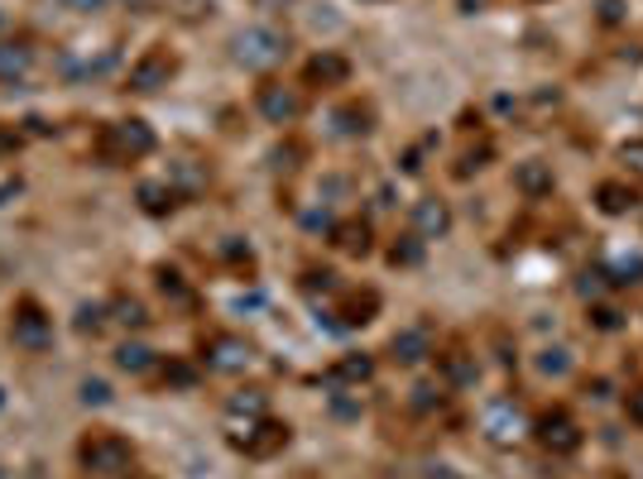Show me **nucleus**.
Masks as SVG:
<instances>
[{
  "label": "nucleus",
  "instance_id": "8",
  "mask_svg": "<svg viewBox=\"0 0 643 479\" xmlns=\"http://www.w3.org/2000/svg\"><path fill=\"white\" fill-rule=\"evenodd\" d=\"M389 350H393V359H399V365H423V359L432 355V331H428V326H403V331H393Z\"/></svg>",
  "mask_w": 643,
  "mask_h": 479
},
{
  "label": "nucleus",
  "instance_id": "19",
  "mask_svg": "<svg viewBox=\"0 0 643 479\" xmlns=\"http://www.w3.org/2000/svg\"><path fill=\"white\" fill-rule=\"evenodd\" d=\"M336 245L346 249V255H365V249H370V231H365V225H341Z\"/></svg>",
  "mask_w": 643,
  "mask_h": 479
},
{
  "label": "nucleus",
  "instance_id": "28",
  "mask_svg": "<svg viewBox=\"0 0 643 479\" xmlns=\"http://www.w3.org/2000/svg\"><path fill=\"white\" fill-rule=\"evenodd\" d=\"M48 5L73 10V15H91V10H101V5H107V0H48Z\"/></svg>",
  "mask_w": 643,
  "mask_h": 479
},
{
  "label": "nucleus",
  "instance_id": "27",
  "mask_svg": "<svg viewBox=\"0 0 643 479\" xmlns=\"http://www.w3.org/2000/svg\"><path fill=\"white\" fill-rule=\"evenodd\" d=\"M620 158L629 164V172H639V178H643V140H629L620 149Z\"/></svg>",
  "mask_w": 643,
  "mask_h": 479
},
{
  "label": "nucleus",
  "instance_id": "24",
  "mask_svg": "<svg viewBox=\"0 0 643 479\" xmlns=\"http://www.w3.org/2000/svg\"><path fill=\"white\" fill-rule=\"evenodd\" d=\"M370 369H375V365L361 355V359H341V365H336V375H341V379H370Z\"/></svg>",
  "mask_w": 643,
  "mask_h": 479
},
{
  "label": "nucleus",
  "instance_id": "4",
  "mask_svg": "<svg viewBox=\"0 0 643 479\" xmlns=\"http://www.w3.org/2000/svg\"><path fill=\"white\" fill-rule=\"evenodd\" d=\"M10 336H15V345H24V350H44V345L54 341V316H44L38 302H20L15 322H10Z\"/></svg>",
  "mask_w": 643,
  "mask_h": 479
},
{
  "label": "nucleus",
  "instance_id": "25",
  "mask_svg": "<svg viewBox=\"0 0 643 479\" xmlns=\"http://www.w3.org/2000/svg\"><path fill=\"white\" fill-rule=\"evenodd\" d=\"M82 403H111V389H107V383H101V379H87L82 383Z\"/></svg>",
  "mask_w": 643,
  "mask_h": 479
},
{
  "label": "nucleus",
  "instance_id": "12",
  "mask_svg": "<svg viewBox=\"0 0 643 479\" xmlns=\"http://www.w3.org/2000/svg\"><path fill=\"white\" fill-rule=\"evenodd\" d=\"M537 436H543V446L557 450V456H567V450L581 446V432H576V422H567V417H543Z\"/></svg>",
  "mask_w": 643,
  "mask_h": 479
},
{
  "label": "nucleus",
  "instance_id": "9",
  "mask_svg": "<svg viewBox=\"0 0 643 479\" xmlns=\"http://www.w3.org/2000/svg\"><path fill=\"white\" fill-rule=\"evenodd\" d=\"M485 432H490V442H500V446L519 442L523 436V412L514 403H490L485 408Z\"/></svg>",
  "mask_w": 643,
  "mask_h": 479
},
{
  "label": "nucleus",
  "instance_id": "21",
  "mask_svg": "<svg viewBox=\"0 0 643 479\" xmlns=\"http://www.w3.org/2000/svg\"><path fill=\"white\" fill-rule=\"evenodd\" d=\"M231 412H235V417H241V412H245V417H265V393H259V389L235 393L231 398Z\"/></svg>",
  "mask_w": 643,
  "mask_h": 479
},
{
  "label": "nucleus",
  "instance_id": "6",
  "mask_svg": "<svg viewBox=\"0 0 643 479\" xmlns=\"http://www.w3.org/2000/svg\"><path fill=\"white\" fill-rule=\"evenodd\" d=\"M174 73H178L174 53H168V48H149L135 68H130V87H135V91H159V87H168V77H174Z\"/></svg>",
  "mask_w": 643,
  "mask_h": 479
},
{
  "label": "nucleus",
  "instance_id": "18",
  "mask_svg": "<svg viewBox=\"0 0 643 479\" xmlns=\"http://www.w3.org/2000/svg\"><path fill=\"white\" fill-rule=\"evenodd\" d=\"M140 202H144V211L164 216V211H174V188H159V182H144V188H140Z\"/></svg>",
  "mask_w": 643,
  "mask_h": 479
},
{
  "label": "nucleus",
  "instance_id": "31",
  "mask_svg": "<svg viewBox=\"0 0 643 479\" xmlns=\"http://www.w3.org/2000/svg\"><path fill=\"white\" fill-rule=\"evenodd\" d=\"M121 5H130V10H144V5H149V0H121Z\"/></svg>",
  "mask_w": 643,
  "mask_h": 479
},
{
  "label": "nucleus",
  "instance_id": "32",
  "mask_svg": "<svg viewBox=\"0 0 643 479\" xmlns=\"http://www.w3.org/2000/svg\"><path fill=\"white\" fill-rule=\"evenodd\" d=\"M0 30H5V10H0Z\"/></svg>",
  "mask_w": 643,
  "mask_h": 479
},
{
  "label": "nucleus",
  "instance_id": "16",
  "mask_svg": "<svg viewBox=\"0 0 643 479\" xmlns=\"http://www.w3.org/2000/svg\"><path fill=\"white\" fill-rule=\"evenodd\" d=\"M115 365H121L125 375H144V369H154V350L140 341H125L121 350H115Z\"/></svg>",
  "mask_w": 643,
  "mask_h": 479
},
{
  "label": "nucleus",
  "instance_id": "20",
  "mask_svg": "<svg viewBox=\"0 0 643 479\" xmlns=\"http://www.w3.org/2000/svg\"><path fill=\"white\" fill-rule=\"evenodd\" d=\"M375 308H379L375 292H365V298H351V302H346V326H365V322L375 316Z\"/></svg>",
  "mask_w": 643,
  "mask_h": 479
},
{
  "label": "nucleus",
  "instance_id": "33",
  "mask_svg": "<svg viewBox=\"0 0 643 479\" xmlns=\"http://www.w3.org/2000/svg\"><path fill=\"white\" fill-rule=\"evenodd\" d=\"M0 479H10V475H5V470H0Z\"/></svg>",
  "mask_w": 643,
  "mask_h": 479
},
{
  "label": "nucleus",
  "instance_id": "3",
  "mask_svg": "<svg viewBox=\"0 0 643 479\" xmlns=\"http://www.w3.org/2000/svg\"><path fill=\"white\" fill-rule=\"evenodd\" d=\"M77 460H82L91 475H125L130 465H135V450H130L125 436L97 432V436H87V442L77 446Z\"/></svg>",
  "mask_w": 643,
  "mask_h": 479
},
{
  "label": "nucleus",
  "instance_id": "15",
  "mask_svg": "<svg viewBox=\"0 0 643 479\" xmlns=\"http://www.w3.org/2000/svg\"><path fill=\"white\" fill-rule=\"evenodd\" d=\"M514 182H519V192L543 197V192H553V168H547V164H523L514 172Z\"/></svg>",
  "mask_w": 643,
  "mask_h": 479
},
{
  "label": "nucleus",
  "instance_id": "26",
  "mask_svg": "<svg viewBox=\"0 0 643 479\" xmlns=\"http://www.w3.org/2000/svg\"><path fill=\"white\" fill-rule=\"evenodd\" d=\"M389 259L393 264H418V259H423V245H418V239H409V245H393Z\"/></svg>",
  "mask_w": 643,
  "mask_h": 479
},
{
  "label": "nucleus",
  "instance_id": "23",
  "mask_svg": "<svg viewBox=\"0 0 643 479\" xmlns=\"http://www.w3.org/2000/svg\"><path fill=\"white\" fill-rule=\"evenodd\" d=\"M115 322H121V326H144L149 316H144V308L135 298H121V302H115Z\"/></svg>",
  "mask_w": 643,
  "mask_h": 479
},
{
  "label": "nucleus",
  "instance_id": "2",
  "mask_svg": "<svg viewBox=\"0 0 643 479\" xmlns=\"http://www.w3.org/2000/svg\"><path fill=\"white\" fill-rule=\"evenodd\" d=\"M97 149H101V158H111V164H135V158L154 154V130L144 125V120H115V125L101 130Z\"/></svg>",
  "mask_w": 643,
  "mask_h": 479
},
{
  "label": "nucleus",
  "instance_id": "30",
  "mask_svg": "<svg viewBox=\"0 0 643 479\" xmlns=\"http://www.w3.org/2000/svg\"><path fill=\"white\" fill-rule=\"evenodd\" d=\"M629 417L643 422V389H639V393H629Z\"/></svg>",
  "mask_w": 643,
  "mask_h": 479
},
{
  "label": "nucleus",
  "instance_id": "29",
  "mask_svg": "<svg viewBox=\"0 0 643 479\" xmlns=\"http://www.w3.org/2000/svg\"><path fill=\"white\" fill-rule=\"evenodd\" d=\"M101 322H107V312H101V308H82V312H77V331H97Z\"/></svg>",
  "mask_w": 643,
  "mask_h": 479
},
{
  "label": "nucleus",
  "instance_id": "14",
  "mask_svg": "<svg viewBox=\"0 0 643 479\" xmlns=\"http://www.w3.org/2000/svg\"><path fill=\"white\" fill-rule=\"evenodd\" d=\"M346 73H351V63L341 53H318L308 63V82H346Z\"/></svg>",
  "mask_w": 643,
  "mask_h": 479
},
{
  "label": "nucleus",
  "instance_id": "1",
  "mask_svg": "<svg viewBox=\"0 0 643 479\" xmlns=\"http://www.w3.org/2000/svg\"><path fill=\"white\" fill-rule=\"evenodd\" d=\"M231 58L251 73H269L288 58V38L279 30H269V24H251V30H241L231 38Z\"/></svg>",
  "mask_w": 643,
  "mask_h": 479
},
{
  "label": "nucleus",
  "instance_id": "5",
  "mask_svg": "<svg viewBox=\"0 0 643 479\" xmlns=\"http://www.w3.org/2000/svg\"><path fill=\"white\" fill-rule=\"evenodd\" d=\"M255 105H259V115H265L269 125H293V120L303 115V97H298L293 87H284V82H265V87H259Z\"/></svg>",
  "mask_w": 643,
  "mask_h": 479
},
{
  "label": "nucleus",
  "instance_id": "17",
  "mask_svg": "<svg viewBox=\"0 0 643 479\" xmlns=\"http://www.w3.org/2000/svg\"><path fill=\"white\" fill-rule=\"evenodd\" d=\"M600 211H610V216H620V211L634 207V192L624 188V182H600Z\"/></svg>",
  "mask_w": 643,
  "mask_h": 479
},
{
  "label": "nucleus",
  "instance_id": "7",
  "mask_svg": "<svg viewBox=\"0 0 643 479\" xmlns=\"http://www.w3.org/2000/svg\"><path fill=\"white\" fill-rule=\"evenodd\" d=\"M207 365L221 369V375H235V369L251 365V345H245L241 336H212V345H207Z\"/></svg>",
  "mask_w": 643,
  "mask_h": 479
},
{
  "label": "nucleus",
  "instance_id": "11",
  "mask_svg": "<svg viewBox=\"0 0 643 479\" xmlns=\"http://www.w3.org/2000/svg\"><path fill=\"white\" fill-rule=\"evenodd\" d=\"M413 231L428 235V239L447 235V231H452V211H447V202H437V197H423V202L413 207Z\"/></svg>",
  "mask_w": 643,
  "mask_h": 479
},
{
  "label": "nucleus",
  "instance_id": "13",
  "mask_svg": "<svg viewBox=\"0 0 643 479\" xmlns=\"http://www.w3.org/2000/svg\"><path fill=\"white\" fill-rule=\"evenodd\" d=\"M288 442V427H279V422H259L255 432L235 436V446H245L251 456H269V450H279Z\"/></svg>",
  "mask_w": 643,
  "mask_h": 479
},
{
  "label": "nucleus",
  "instance_id": "10",
  "mask_svg": "<svg viewBox=\"0 0 643 479\" xmlns=\"http://www.w3.org/2000/svg\"><path fill=\"white\" fill-rule=\"evenodd\" d=\"M34 73V48L24 38H5L0 44V82H24Z\"/></svg>",
  "mask_w": 643,
  "mask_h": 479
},
{
  "label": "nucleus",
  "instance_id": "22",
  "mask_svg": "<svg viewBox=\"0 0 643 479\" xmlns=\"http://www.w3.org/2000/svg\"><path fill=\"white\" fill-rule=\"evenodd\" d=\"M537 369H543V375H567V369H572V355L562 350V345H557V350H543V355H537Z\"/></svg>",
  "mask_w": 643,
  "mask_h": 479
}]
</instances>
